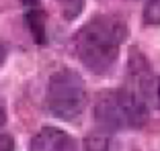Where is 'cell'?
Masks as SVG:
<instances>
[{
  "label": "cell",
  "mask_w": 160,
  "mask_h": 151,
  "mask_svg": "<svg viewBox=\"0 0 160 151\" xmlns=\"http://www.w3.org/2000/svg\"><path fill=\"white\" fill-rule=\"evenodd\" d=\"M129 35L125 19L117 14H97L74 37V49L82 66L92 74H109L117 63L123 41Z\"/></svg>",
  "instance_id": "6da1fadb"
},
{
  "label": "cell",
  "mask_w": 160,
  "mask_h": 151,
  "mask_svg": "<svg viewBox=\"0 0 160 151\" xmlns=\"http://www.w3.org/2000/svg\"><path fill=\"white\" fill-rule=\"evenodd\" d=\"M148 114L150 104L133 94L129 88L107 90L94 104V121L105 133L140 129L146 125Z\"/></svg>",
  "instance_id": "7a4b0ae2"
},
{
  "label": "cell",
  "mask_w": 160,
  "mask_h": 151,
  "mask_svg": "<svg viewBox=\"0 0 160 151\" xmlns=\"http://www.w3.org/2000/svg\"><path fill=\"white\" fill-rule=\"evenodd\" d=\"M47 110L62 121H76L86 106L84 80L74 70H60L49 78L45 92Z\"/></svg>",
  "instance_id": "3957f363"
},
{
  "label": "cell",
  "mask_w": 160,
  "mask_h": 151,
  "mask_svg": "<svg viewBox=\"0 0 160 151\" xmlns=\"http://www.w3.org/2000/svg\"><path fill=\"white\" fill-rule=\"evenodd\" d=\"M127 71H129V86L133 94H138L142 100H146L148 104L154 102L156 94V74L152 70L150 62L146 55L138 49H129V62H127Z\"/></svg>",
  "instance_id": "277c9868"
},
{
  "label": "cell",
  "mask_w": 160,
  "mask_h": 151,
  "mask_svg": "<svg viewBox=\"0 0 160 151\" xmlns=\"http://www.w3.org/2000/svg\"><path fill=\"white\" fill-rule=\"evenodd\" d=\"M31 151H76V141L62 129L45 127L33 137Z\"/></svg>",
  "instance_id": "5b68a950"
},
{
  "label": "cell",
  "mask_w": 160,
  "mask_h": 151,
  "mask_svg": "<svg viewBox=\"0 0 160 151\" xmlns=\"http://www.w3.org/2000/svg\"><path fill=\"white\" fill-rule=\"evenodd\" d=\"M84 151H133V147L103 131V133L88 135L84 139Z\"/></svg>",
  "instance_id": "8992f818"
},
{
  "label": "cell",
  "mask_w": 160,
  "mask_h": 151,
  "mask_svg": "<svg viewBox=\"0 0 160 151\" xmlns=\"http://www.w3.org/2000/svg\"><path fill=\"white\" fill-rule=\"evenodd\" d=\"M27 23H29V29H31L35 41L37 43H45V25H43L45 21H43V12L37 8V6H29Z\"/></svg>",
  "instance_id": "52a82bcc"
},
{
  "label": "cell",
  "mask_w": 160,
  "mask_h": 151,
  "mask_svg": "<svg viewBox=\"0 0 160 151\" xmlns=\"http://www.w3.org/2000/svg\"><path fill=\"white\" fill-rule=\"evenodd\" d=\"M142 19L146 27H160V0H148Z\"/></svg>",
  "instance_id": "ba28073f"
},
{
  "label": "cell",
  "mask_w": 160,
  "mask_h": 151,
  "mask_svg": "<svg viewBox=\"0 0 160 151\" xmlns=\"http://www.w3.org/2000/svg\"><path fill=\"white\" fill-rule=\"evenodd\" d=\"M58 4L62 8V14L68 21H74L80 16L82 8H84V0H58Z\"/></svg>",
  "instance_id": "9c48e42d"
},
{
  "label": "cell",
  "mask_w": 160,
  "mask_h": 151,
  "mask_svg": "<svg viewBox=\"0 0 160 151\" xmlns=\"http://www.w3.org/2000/svg\"><path fill=\"white\" fill-rule=\"evenodd\" d=\"M0 151H14V141L8 135H0Z\"/></svg>",
  "instance_id": "30bf717a"
},
{
  "label": "cell",
  "mask_w": 160,
  "mask_h": 151,
  "mask_svg": "<svg viewBox=\"0 0 160 151\" xmlns=\"http://www.w3.org/2000/svg\"><path fill=\"white\" fill-rule=\"evenodd\" d=\"M154 102H156V106L160 108V76H158V80H156V94H154Z\"/></svg>",
  "instance_id": "8fae6325"
},
{
  "label": "cell",
  "mask_w": 160,
  "mask_h": 151,
  "mask_svg": "<svg viewBox=\"0 0 160 151\" xmlns=\"http://www.w3.org/2000/svg\"><path fill=\"white\" fill-rule=\"evenodd\" d=\"M4 59H6V47H4V43L0 41V66L4 63Z\"/></svg>",
  "instance_id": "7c38bea8"
},
{
  "label": "cell",
  "mask_w": 160,
  "mask_h": 151,
  "mask_svg": "<svg viewBox=\"0 0 160 151\" xmlns=\"http://www.w3.org/2000/svg\"><path fill=\"white\" fill-rule=\"evenodd\" d=\"M4 121H6V114H4V110H2V106H0V129L4 127Z\"/></svg>",
  "instance_id": "4fadbf2b"
},
{
  "label": "cell",
  "mask_w": 160,
  "mask_h": 151,
  "mask_svg": "<svg viewBox=\"0 0 160 151\" xmlns=\"http://www.w3.org/2000/svg\"><path fill=\"white\" fill-rule=\"evenodd\" d=\"M25 4H27V8L29 6H37V0H23Z\"/></svg>",
  "instance_id": "5bb4252c"
}]
</instances>
